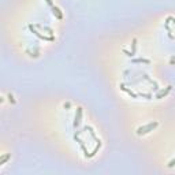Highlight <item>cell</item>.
<instances>
[{"mask_svg": "<svg viewBox=\"0 0 175 175\" xmlns=\"http://www.w3.org/2000/svg\"><path fill=\"white\" fill-rule=\"evenodd\" d=\"M157 126H159V123H157V122H152V123H148V125H145V126L138 127V129H137V134H138V136H145V134L151 133L152 130H155Z\"/></svg>", "mask_w": 175, "mask_h": 175, "instance_id": "6da1fadb", "label": "cell"}, {"mask_svg": "<svg viewBox=\"0 0 175 175\" xmlns=\"http://www.w3.org/2000/svg\"><path fill=\"white\" fill-rule=\"evenodd\" d=\"M29 29L32 30V33L34 34V36H37L39 39L41 40H45V41H53L55 40V37L53 36H44V34H41L40 32H37V30H34V27H33V25H29Z\"/></svg>", "mask_w": 175, "mask_h": 175, "instance_id": "7a4b0ae2", "label": "cell"}, {"mask_svg": "<svg viewBox=\"0 0 175 175\" xmlns=\"http://www.w3.org/2000/svg\"><path fill=\"white\" fill-rule=\"evenodd\" d=\"M81 118H82V107H78L77 108V115H75V119H74V127L77 129L81 123Z\"/></svg>", "mask_w": 175, "mask_h": 175, "instance_id": "3957f363", "label": "cell"}, {"mask_svg": "<svg viewBox=\"0 0 175 175\" xmlns=\"http://www.w3.org/2000/svg\"><path fill=\"white\" fill-rule=\"evenodd\" d=\"M171 90H172V86H171V85H168V86L165 88L164 90H162L160 93L156 94V99H163V97H165V96H167V94H168Z\"/></svg>", "mask_w": 175, "mask_h": 175, "instance_id": "277c9868", "label": "cell"}, {"mask_svg": "<svg viewBox=\"0 0 175 175\" xmlns=\"http://www.w3.org/2000/svg\"><path fill=\"white\" fill-rule=\"evenodd\" d=\"M52 14H53V15L56 16V19H59V21L63 19V14H62V11L59 10L58 7H55V6L52 7Z\"/></svg>", "mask_w": 175, "mask_h": 175, "instance_id": "5b68a950", "label": "cell"}, {"mask_svg": "<svg viewBox=\"0 0 175 175\" xmlns=\"http://www.w3.org/2000/svg\"><path fill=\"white\" fill-rule=\"evenodd\" d=\"M120 89H122V90H125V92H127V93H129L130 96H131V97H134V99L138 97V94H136V93H133L131 90H129V89H127V88L125 86V85H120Z\"/></svg>", "mask_w": 175, "mask_h": 175, "instance_id": "8992f818", "label": "cell"}, {"mask_svg": "<svg viewBox=\"0 0 175 175\" xmlns=\"http://www.w3.org/2000/svg\"><path fill=\"white\" fill-rule=\"evenodd\" d=\"M10 159H11V155H10V153H7V155L1 156V159H0V165H3L4 163L7 162V160H10Z\"/></svg>", "mask_w": 175, "mask_h": 175, "instance_id": "52a82bcc", "label": "cell"}, {"mask_svg": "<svg viewBox=\"0 0 175 175\" xmlns=\"http://www.w3.org/2000/svg\"><path fill=\"white\" fill-rule=\"evenodd\" d=\"M133 63H151L149 59H142V58H138V59H133Z\"/></svg>", "mask_w": 175, "mask_h": 175, "instance_id": "ba28073f", "label": "cell"}, {"mask_svg": "<svg viewBox=\"0 0 175 175\" xmlns=\"http://www.w3.org/2000/svg\"><path fill=\"white\" fill-rule=\"evenodd\" d=\"M137 52V39H133V44H131V53L136 55Z\"/></svg>", "mask_w": 175, "mask_h": 175, "instance_id": "9c48e42d", "label": "cell"}, {"mask_svg": "<svg viewBox=\"0 0 175 175\" xmlns=\"http://www.w3.org/2000/svg\"><path fill=\"white\" fill-rule=\"evenodd\" d=\"M168 167H170V168H171V167H175V159L171 160V162L168 163Z\"/></svg>", "mask_w": 175, "mask_h": 175, "instance_id": "30bf717a", "label": "cell"}, {"mask_svg": "<svg viewBox=\"0 0 175 175\" xmlns=\"http://www.w3.org/2000/svg\"><path fill=\"white\" fill-rule=\"evenodd\" d=\"M8 99H10V101L13 104H15V100H14V96H13V94H8Z\"/></svg>", "mask_w": 175, "mask_h": 175, "instance_id": "8fae6325", "label": "cell"}, {"mask_svg": "<svg viewBox=\"0 0 175 175\" xmlns=\"http://www.w3.org/2000/svg\"><path fill=\"white\" fill-rule=\"evenodd\" d=\"M47 4L51 6V7H53V1H52V0H47Z\"/></svg>", "mask_w": 175, "mask_h": 175, "instance_id": "7c38bea8", "label": "cell"}, {"mask_svg": "<svg viewBox=\"0 0 175 175\" xmlns=\"http://www.w3.org/2000/svg\"><path fill=\"white\" fill-rule=\"evenodd\" d=\"M65 108H70V103H66L65 104Z\"/></svg>", "mask_w": 175, "mask_h": 175, "instance_id": "4fadbf2b", "label": "cell"}]
</instances>
